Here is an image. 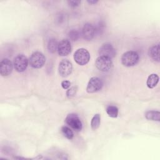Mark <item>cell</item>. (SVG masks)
<instances>
[{
    "instance_id": "5",
    "label": "cell",
    "mask_w": 160,
    "mask_h": 160,
    "mask_svg": "<svg viewBox=\"0 0 160 160\" xmlns=\"http://www.w3.org/2000/svg\"><path fill=\"white\" fill-rule=\"evenodd\" d=\"M66 122L70 127L74 129L75 131H79L82 129V124L79 116L74 113L69 114L67 116L65 119Z\"/></svg>"
},
{
    "instance_id": "21",
    "label": "cell",
    "mask_w": 160,
    "mask_h": 160,
    "mask_svg": "<svg viewBox=\"0 0 160 160\" xmlns=\"http://www.w3.org/2000/svg\"><path fill=\"white\" fill-rule=\"evenodd\" d=\"M76 88L75 87H72L70 89H69L67 92H66V95L68 98H71L73 96H74L75 93H76Z\"/></svg>"
},
{
    "instance_id": "7",
    "label": "cell",
    "mask_w": 160,
    "mask_h": 160,
    "mask_svg": "<svg viewBox=\"0 0 160 160\" xmlns=\"http://www.w3.org/2000/svg\"><path fill=\"white\" fill-rule=\"evenodd\" d=\"M103 86L102 80L98 77L91 78L88 84L86 91L89 93H94L99 91Z\"/></svg>"
},
{
    "instance_id": "6",
    "label": "cell",
    "mask_w": 160,
    "mask_h": 160,
    "mask_svg": "<svg viewBox=\"0 0 160 160\" xmlns=\"http://www.w3.org/2000/svg\"><path fill=\"white\" fill-rule=\"evenodd\" d=\"M28 65V59L23 54L18 55L14 59L13 66L15 70L18 72L24 71Z\"/></svg>"
},
{
    "instance_id": "14",
    "label": "cell",
    "mask_w": 160,
    "mask_h": 160,
    "mask_svg": "<svg viewBox=\"0 0 160 160\" xmlns=\"http://www.w3.org/2000/svg\"><path fill=\"white\" fill-rule=\"evenodd\" d=\"M159 76L156 74H151L148 78L146 84L149 88H153L156 86L159 82Z\"/></svg>"
},
{
    "instance_id": "19",
    "label": "cell",
    "mask_w": 160,
    "mask_h": 160,
    "mask_svg": "<svg viewBox=\"0 0 160 160\" xmlns=\"http://www.w3.org/2000/svg\"><path fill=\"white\" fill-rule=\"evenodd\" d=\"M61 132L64 137L68 139H71L74 137V134L72 130L67 126H62L61 128Z\"/></svg>"
},
{
    "instance_id": "9",
    "label": "cell",
    "mask_w": 160,
    "mask_h": 160,
    "mask_svg": "<svg viewBox=\"0 0 160 160\" xmlns=\"http://www.w3.org/2000/svg\"><path fill=\"white\" fill-rule=\"evenodd\" d=\"M59 73L62 77L68 76L72 72V63L68 59H62L59 64Z\"/></svg>"
},
{
    "instance_id": "1",
    "label": "cell",
    "mask_w": 160,
    "mask_h": 160,
    "mask_svg": "<svg viewBox=\"0 0 160 160\" xmlns=\"http://www.w3.org/2000/svg\"><path fill=\"white\" fill-rule=\"evenodd\" d=\"M139 59V54L134 51H127L124 53L121 57L122 64L127 67H131L136 65Z\"/></svg>"
},
{
    "instance_id": "16",
    "label": "cell",
    "mask_w": 160,
    "mask_h": 160,
    "mask_svg": "<svg viewBox=\"0 0 160 160\" xmlns=\"http://www.w3.org/2000/svg\"><path fill=\"white\" fill-rule=\"evenodd\" d=\"M58 43L56 39L54 38H51L49 40L48 43V49L50 52L51 53L55 52L56 51H58Z\"/></svg>"
},
{
    "instance_id": "15",
    "label": "cell",
    "mask_w": 160,
    "mask_h": 160,
    "mask_svg": "<svg viewBox=\"0 0 160 160\" xmlns=\"http://www.w3.org/2000/svg\"><path fill=\"white\" fill-rule=\"evenodd\" d=\"M146 118L151 121H159L160 120V113L158 111H149L145 114Z\"/></svg>"
},
{
    "instance_id": "10",
    "label": "cell",
    "mask_w": 160,
    "mask_h": 160,
    "mask_svg": "<svg viewBox=\"0 0 160 160\" xmlns=\"http://www.w3.org/2000/svg\"><path fill=\"white\" fill-rule=\"evenodd\" d=\"M71 51V45L68 39H62L58 43V52L59 55L65 56L68 55Z\"/></svg>"
},
{
    "instance_id": "18",
    "label": "cell",
    "mask_w": 160,
    "mask_h": 160,
    "mask_svg": "<svg viewBox=\"0 0 160 160\" xmlns=\"http://www.w3.org/2000/svg\"><path fill=\"white\" fill-rule=\"evenodd\" d=\"M106 112L111 118H116L118 115V108L115 106H109L106 108Z\"/></svg>"
},
{
    "instance_id": "23",
    "label": "cell",
    "mask_w": 160,
    "mask_h": 160,
    "mask_svg": "<svg viewBox=\"0 0 160 160\" xmlns=\"http://www.w3.org/2000/svg\"><path fill=\"white\" fill-rule=\"evenodd\" d=\"M71 83L69 81H63L61 82V86L64 89H68L71 86Z\"/></svg>"
},
{
    "instance_id": "22",
    "label": "cell",
    "mask_w": 160,
    "mask_h": 160,
    "mask_svg": "<svg viewBox=\"0 0 160 160\" xmlns=\"http://www.w3.org/2000/svg\"><path fill=\"white\" fill-rule=\"evenodd\" d=\"M68 3L71 7L75 8L79 5V4L81 3V1H68Z\"/></svg>"
},
{
    "instance_id": "17",
    "label": "cell",
    "mask_w": 160,
    "mask_h": 160,
    "mask_svg": "<svg viewBox=\"0 0 160 160\" xmlns=\"http://www.w3.org/2000/svg\"><path fill=\"white\" fill-rule=\"evenodd\" d=\"M100 123H101V116L99 114H96L92 117L91 119V126L92 129L93 130L97 129L99 128Z\"/></svg>"
},
{
    "instance_id": "20",
    "label": "cell",
    "mask_w": 160,
    "mask_h": 160,
    "mask_svg": "<svg viewBox=\"0 0 160 160\" xmlns=\"http://www.w3.org/2000/svg\"><path fill=\"white\" fill-rule=\"evenodd\" d=\"M68 36L71 40L74 41H77L79 38L80 34L78 31L75 29H72L71 31H69L68 34Z\"/></svg>"
},
{
    "instance_id": "24",
    "label": "cell",
    "mask_w": 160,
    "mask_h": 160,
    "mask_svg": "<svg viewBox=\"0 0 160 160\" xmlns=\"http://www.w3.org/2000/svg\"><path fill=\"white\" fill-rule=\"evenodd\" d=\"M88 2L91 4H95L98 2V1H88Z\"/></svg>"
},
{
    "instance_id": "12",
    "label": "cell",
    "mask_w": 160,
    "mask_h": 160,
    "mask_svg": "<svg viewBox=\"0 0 160 160\" xmlns=\"http://www.w3.org/2000/svg\"><path fill=\"white\" fill-rule=\"evenodd\" d=\"M95 29L94 26L89 23L84 25L82 29V35L83 38L87 41H91L94 36Z\"/></svg>"
},
{
    "instance_id": "8",
    "label": "cell",
    "mask_w": 160,
    "mask_h": 160,
    "mask_svg": "<svg viewBox=\"0 0 160 160\" xmlns=\"http://www.w3.org/2000/svg\"><path fill=\"white\" fill-rule=\"evenodd\" d=\"M99 54L100 56H103L112 59L116 56V49L111 44L106 43L102 44L99 48Z\"/></svg>"
},
{
    "instance_id": "3",
    "label": "cell",
    "mask_w": 160,
    "mask_h": 160,
    "mask_svg": "<svg viewBox=\"0 0 160 160\" xmlns=\"http://www.w3.org/2000/svg\"><path fill=\"white\" fill-rule=\"evenodd\" d=\"M74 59L79 65H85L90 59V54L88 51L84 48L78 49L74 54Z\"/></svg>"
},
{
    "instance_id": "11",
    "label": "cell",
    "mask_w": 160,
    "mask_h": 160,
    "mask_svg": "<svg viewBox=\"0 0 160 160\" xmlns=\"http://www.w3.org/2000/svg\"><path fill=\"white\" fill-rule=\"evenodd\" d=\"M13 69V64L8 59H3L0 62V74L2 76L9 75Z\"/></svg>"
},
{
    "instance_id": "13",
    "label": "cell",
    "mask_w": 160,
    "mask_h": 160,
    "mask_svg": "<svg viewBox=\"0 0 160 160\" xmlns=\"http://www.w3.org/2000/svg\"><path fill=\"white\" fill-rule=\"evenodd\" d=\"M149 56L157 62H159V44H157L152 46L149 50Z\"/></svg>"
},
{
    "instance_id": "2",
    "label": "cell",
    "mask_w": 160,
    "mask_h": 160,
    "mask_svg": "<svg viewBox=\"0 0 160 160\" xmlns=\"http://www.w3.org/2000/svg\"><path fill=\"white\" fill-rule=\"evenodd\" d=\"M46 62V58L44 55L39 51L33 52L29 59V64L33 68H40L44 66Z\"/></svg>"
},
{
    "instance_id": "4",
    "label": "cell",
    "mask_w": 160,
    "mask_h": 160,
    "mask_svg": "<svg viewBox=\"0 0 160 160\" xmlns=\"http://www.w3.org/2000/svg\"><path fill=\"white\" fill-rule=\"evenodd\" d=\"M95 64L96 68L101 71L107 72L111 69L112 62L110 58L99 56L96 59Z\"/></svg>"
}]
</instances>
